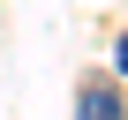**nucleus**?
<instances>
[{
  "label": "nucleus",
  "instance_id": "obj_1",
  "mask_svg": "<svg viewBox=\"0 0 128 120\" xmlns=\"http://www.w3.org/2000/svg\"><path fill=\"white\" fill-rule=\"evenodd\" d=\"M76 120H128V113H120V90H113V83H83Z\"/></svg>",
  "mask_w": 128,
  "mask_h": 120
}]
</instances>
